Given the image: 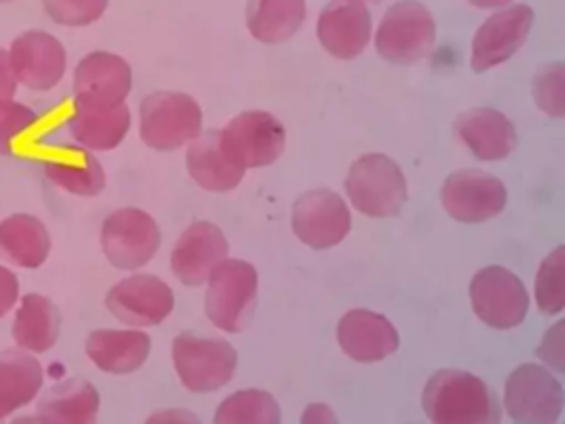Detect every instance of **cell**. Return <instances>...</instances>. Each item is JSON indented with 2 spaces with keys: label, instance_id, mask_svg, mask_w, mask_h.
Here are the masks:
<instances>
[{
  "label": "cell",
  "instance_id": "1",
  "mask_svg": "<svg viewBox=\"0 0 565 424\" xmlns=\"http://www.w3.org/2000/svg\"><path fill=\"white\" fill-rule=\"evenodd\" d=\"M422 409L433 424H499L503 417L497 393L461 369L435 371L424 384Z\"/></svg>",
  "mask_w": 565,
  "mask_h": 424
},
{
  "label": "cell",
  "instance_id": "2",
  "mask_svg": "<svg viewBox=\"0 0 565 424\" xmlns=\"http://www.w3.org/2000/svg\"><path fill=\"white\" fill-rule=\"evenodd\" d=\"M205 316L225 333H241L258 303V272L243 258H225L205 280Z\"/></svg>",
  "mask_w": 565,
  "mask_h": 424
},
{
  "label": "cell",
  "instance_id": "3",
  "mask_svg": "<svg viewBox=\"0 0 565 424\" xmlns=\"http://www.w3.org/2000/svg\"><path fill=\"white\" fill-rule=\"evenodd\" d=\"M344 192L360 214L386 219L399 214L404 208L408 183L395 159L384 152H366L351 163Z\"/></svg>",
  "mask_w": 565,
  "mask_h": 424
},
{
  "label": "cell",
  "instance_id": "4",
  "mask_svg": "<svg viewBox=\"0 0 565 424\" xmlns=\"http://www.w3.org/2000/svg\"><path fill=\"white\" fill-rule=\"evenodd\" d=\"M236 349L230 340L183 331L172 340V364L185 389L212 393L225 386L236 371Z\"/></svg>",
  "mask_w": 565,
  "mask_h": 424
},
{
  "label": "cell",
  "instance_id": "5",
  "mask_svg": "<svg viewBox=\"0 0 565 424\" xmlns=\"http://www.w3.org/2000/svg\"><path fill=\"white\" fill-rule=\"evenodd\" d=\"M199 102L179 91H157L141 99L139 137L146 146L168 152L185 146L201 132Z\"/></svg>",
  "mask_w": 565,
  "mask_h": 424
},
{
  "label": "cell",
  "instance_id": "6",
  "mask_svg": "<svg viewBox=\"0 0 565 424\" xmlns=\"http://www.w3.org/2000/svg\"><path fill=\"white\" fill-rule=\"evenodd\" d=\"M437 38L435 18L417 0H399L386 9L375 31V49L391 64H415L424 60Z\"/></svg>",
  "mask_w": 565,
  "mask_h": 424
},
{
  "label": "cell",
  "instance_id": "7",
  "mask_svg": "<svg viewBox=\"0 0 565 424\" xmlns=\"http://www.w3.org/2000/svg\"><path fill=\"white\" fill-rule=\"evenodd\" d=\"M563 404V384L543 364L523 362L505 378L503 409L519 424H556Z\"/></svg>",
  "mask_w": 565,
  "mask_h": 424
},
{
  "label": "cell",
  "instance_id": "8",
  "mask_svg": "<svg viewBox=\"0 0 565 424\" xmlns=\"http://www.w3.org/2000/svg\"><path fill=\"white\" fill-rule=\"evenodd\" d=\"M102 252L117 269L143 267L161 245L157 221L141 208H119L110 212L99 232Z\"/></svg>",
  "mask_w": 565,
  "mask_h": 424
},
{
  "label": "cell",
  "instance_id": "9",
  "mask_svg": "<svg viewBox=\"0 0 565 424\" xmlns=\"http://www.w3.org/2000/svg\"><path fill=\"white\" fill-rule=\"evenodd\" d=\"M470 305L477 318L492 329L519 327L530 309V296L521 278L501 267L488 265L470 278Z\"/></svg>",
  "mask_w": 565,
  "mask_h": 424
},
{
  "label": "cell",
  "instance_id": "10",
  "mask_svg": "<svg viewBox=\"0 0 565 424\" xmlns=\"http://www.w3.org/2000/svg\"><path fill=\"white\" fill-rule=\"evenodd\" d=\"M285 126L267 110H243L221 128L225 152L245 170L271 166L285 150Z\"/></svg>",
  "mask_w": 565,
  "mask_h": 424
},
{
  "label": "cell",
  "instance_id": "11",
  "mask_svg": "<svg viewBox=\"0 0 565 424\" xmlns=\"http://www.w3.org/2000/svg\"><path fill=\"white\" fill-rule=\"evenodd\" d=\"M291 230L307 247L329 250L351 232V210L338 192L311 188L294 201Z\"/></svg>",
  "mask_w": 565,
  "mask_h": 424
},
{
  "label": "cell",
  "instance_id": "12",
  "mask_svg": "<svg viewBox=\"0 0 565 424\" xmlns=\"http://www.w3.org/2000/svg\"><path fill=\"white\" fill-rule=\"evenodd\" d=\"M505 201L508 190L503 181L477 168L455 170L441 186V205L459 223L490 221L503 212Z\"/></svg>",
  "mask_w": 565,
  "mask_h": 424
},
{
  "label": "cell",
  "instance_id": "13",
  "mask_svg": "<svg viewBox=\"0 0 565 424\" xmlns=\"http://www.w3.org/2000/svg\"><path fill=\"white\" fill-rule=\"evenodd\" d=\"M534 24V11L527 4H505L488 15L472 35L470 68L486 73L508 62L527 40Z\"/></svg>",
  "mask_w": 565,
  "mask_h": 424
},
{
  "label": "cell",
  "instance_id": "14",
  "mask_svg": "<svg viewBox=\"0 0 565 424\" xmlns=\"http://www.w3.org/2000/svg\"><path fill=\"white\" fill-rule=\"evenodd\" d=\"M132 88L130 64L110 51L84 55L73 73V104L84 108H113L126 102Z\"/></svg>",
  "mask_w": 565,
  "mask_h": 424
},
{
  "label": "cell",
  "instance_id": "15",
  "mask_svg": "<svg viewBox=\"0 0 565 424\" xmlns=\"http://www.w3.org/2000/svg\"><path fill=\"white\" fill-rule=\"evenodd\" d=\"M106 307L128 327H157L172 314L174 294L154 274H132L108 289Z\"/></svg>",
  "mask_w": 565,
  "mask_h": 424
},
{
  "label": "cell",
  "instance_id": "16",
  "mask_svg": "<svg viewBox=\"0 0 565 424\" xmlns=\"http://www.w3.org/2000/svg\"><path fill=\"white\" fill-rule=\"evenodd\" d=\"M9 62L18 84L29 91H51L64 77L66 51L55 35L31 29L11 42Z\"/></svg>",
  "mask_w": 565,
  "mask_h": 424
},
{
  "label": "cell",
  "instance_id": "17",
  "mask_svg": "<svg viewBox=\"0 0 565 424\" xmlns=\"http://www.w3.org/2000/svg\"><path fill=\"white\" fill-rule=\"evenodd\" d=\"M227 258V239L218 225L194 221L183 230L170 252L172 274L185 287H199Z\"/></svg>",
  "mask_w": 565,
  "mask_h": 424
},
{
  "label": "cell",
  "instance_id": "18",
  "mask_svg": "<svg viewBox=\"0 0 565 424\" xmlns=\"http://www.w3.org/2000/svg\"><path fill=\"white\" fill-rule=\"evenodd\" d=\"M322 49L338 60L358 57L371 42V13L362 0H329L316 22Z\"/></svg>",
  "mask_w": 565,
  "mask_h": 424
},
{
  "label": "cell",
  "instance_id": "19",
  "mask_svg": "<svg viewBox=\"0 0 565 424\" xmlns=\"http://www.w3.org/2000/svg\"><path fill=\"white\" fill-rule=\"evenodd\" d=\"M338 344L355 362H380L399 347L395 325L371 309H349L338 322Z\"/></svg>",
  "mask_w": 565,
  "mask_h": 424
},
{
  "label": "cell",
  "instance_id": "20",
  "mask_svg": "<svg viewBox=\"0 0 565 424\" xmlns=\"http://www.w3.org/2000/svg\"><path fill=\"white\" fill-rule=\"evenodd\" d=\"M455 137L481 161H501L519 144L512 119L490 106L463 110L455 119Z\"/></svg>",
  "mask_w": 565,
  "mask_h": 424
},
{
  "label": "cell",
  "instance_id": "21",
  "mask_svg": "<svg viewBox=\"0 0 565 424\" xmlns=\"http://www.w3.org/2000/svg\"><path fill=\"white\" fill-rule=\"evenodd\" d=\"M44 174L51 183L75 197H97L106 186V172L93 150L79 144H62L44 155Z\"/></svg>",
  "mask_w": 565,
  "mask_h": 424
},
{
  "label": "cell",
  "instance_id": "22",
  "mask_svg": "<svg viewBox=\"0 0 565 424\" xmlns=\"http://www.w3.org/2000/svg\"><path fill=\"white\" fill-rule=\"evenodd\" d=\"M185 166L196 186L207 192H230L245 174L221 144V130H201L192 141L185 144Z\"/></svg>",
  "mask_w": 565,
  "mask_h": 424
},
{
  "label": "cell",
  "instance_id": "23",
  "mask_svg": "<svg viewBox=\"0 0 565 424\" xmlns=\"http://www.w3.org/2000/svg\"><path fill=\"white\" fill-rule=\"evenodd\" d=\"M150 336L139 327L132 329H95L86 338V356L90 362L113 375H126L148 360Z\"/></svg>",
  "mask_w": 565,
  "mask_h": 424
},
{
  "label": "cell",
  "instance_id": "24",
  "mask_svg": "<svg viewBox=\"0 0 565 424\" xmlns=\"http://www.w3.org/2000/svg\"><path fill=\"white\" fill-rule=\"evenodd\" d=\"M38 420L51 424H93L99 413V393L84 378L51 384L38 400Z\"/></svg>",
  "mask_w": 565,
  "mask_h": 424
},
{
  "label": "cell",
  "instance_id": "25",
  "mask_svg": "<svg viewBox=\"0 0 565 424\" xmlns=\"http://www.w3.org/2000/svg\"><path fill=\"white\" fill-rule=\"evenodd\" d=\"M130 124L132 117L126 102L113 108H84L73 104V110L66 119L71 137L93 152L117 148L126 139Z\"/></svg>",
  "mask_w": 565,
  "mask_h": 424
},
{
  "label": "cell",
  "instance_id": "26",
  "mask_svg": "<svg viewBox=\"0 0 565 424\" xmlns=\"http://www.w3.org/2000/svg\"><path fill=\"white\" fill-rule=\"evenodd\" d=\"M51 252V234L33 214H11L0 221V256L22 269H38Z\"/></svg>",
  "mask_w": 565,
  "mask_h": 424
},
{
  "label": "cell",
  "instance_id": "27",
  "mask_svg": "<svg viewBox=\"0 0 565 424\" xmlns=\"http://www.w3.org/2000/svg\"><path fill=\"white\" fill-rule=\"evenodd\" d=\"M44 384V371L24 349L0 351V420L31 404Z\"/></svg>",
  "mask_w": 565,
  "mask_h": 424
},
{
  "label": "cell",
  "instance_id": "28",
  "mask_svg": "<svg viewBox=\"0 0 565 424\" xmlns=\"http://www.w3.org/2000/svg\"><path fill=\"white\" fill-rule=\"evenodd\" d=\"M62 329V314L57 305L42 296V294H26L15 311L13 318V340L20 349L29 353H44L49 351Z\"/></svg>",
  "mask_w": 565,
  "mask_h": 424
},
{
  "label": "cell",
  "instance_id": "29",
  "mask_svg": "<svg viewBox=\"0 0 565 424\" xmlns=\"http://www.w3.org/2000/svg\"><path fill=\"white\" fill-rule=\"evenodd\" d=\"M307 18L305 0H247L245 26L263 44H280L298 33Z\"/></svg>",
  "mask_w": 565,
  "mask_h": 424
},
{
  "label": "cell",
  "instance_id": "30",
  "mask_svg": "<svg viewBox=\"0 0 565 424\" xmlns=\"http://www.w3.org/2000/svg\"><path fill=\"white\" fill-rule=\"evenodd\" d=\"M216 424H278L280 406L276 398L263 389H241L227 395L216 413Z\"/></svg>",
  "mask_w": 565,
  "mask_h": 424
},
{
  "label": "cell",
  "instance_id": "31",
  "mask_svg": "<svg viewBox=\"0 0 565 424\" xmlns=\"http://www.w3.org/2000/svg\"><path fill=\"white\" fill-rule=\"evenodd\" d=\"M534 300L541 314L558 316L565 309V247H554L539 265Z\"/></svg>",
  "mask_w": 565,
  "mask_h": 424
},
{
  "label": "cell",
  "instance_id": "32",
  "mask_svg": "<svg viewBox=\"0 0 565 424\" xmlns=\"http://www.w3.org/2000/svg\"><path fill=\"white\" fill-rule=\"evenodd\" d=\"M40 126V115L20 102H9L0 106V155L13 157L24 152L35 137Z\"/></svg>",
  "mask_w": 565,
  "mask_h": 424
},
{
  "label": "cell",
  "instance_id": "33",
  "mask_svg": "<svg viewBox=\"0 0 565 424\" xmlns=\"http://www.w3.org/2000/svg\"><path fill=\"white\" fill-rule=\"evenodd\" d=\"M532 95L541 113L554 119L565 117V64L547 62L532 77Z\"/></svg>",
  "mask_w": 565,
  "mask_h": 424
},
{
  "label": "cell",
  "instance_id": "34",
  "mask_svg": "<svg viewBox=\"0 0 565 424\" xmlns=\"http://www.w3.org/2000/svg\"><path fill=\"white\" fill-rule=\"evenodd\" d=\"M44 13L62 26H88L97 22L108 0H42Z\"/></svg>",
  "mask_w": 565,
  "mask_h": 424
},
{
  "label": "cell",
  "instance_id": "35",
  "mask_svg": "<svg viewBox=\"0 0 565 424\" xmlns=\"http://www.w3.org/2000/svg\"><path fill=\"white\" fill-rule=\"evenodd\" d=\"M536 358L554 373H565V322H554L536 347Z\"/></svg>",
  "mask_w": 565,
  "mask_h": 424
},
{
  "label": "cell",
  "instance_id": "36",
  "mask_svg": "<svg viewBox=\"0 0 565 424\" xmlns=\"http://www.w3.org/2000/svg\"><path fill=\"white\" fill-rule=\"evenodd\" d=\"M18 296H20L18 276L9 267L0 265V318L9 314V309H13V305L18 303Z\"/></svg>",
  "mask_w": 565,
  "mask_h": 424
},
{
  "label": "cell",
  "instance_id": "37",
  "mask_svg": "<svg viewBox=\"0 0 565 424\" xmlns=\"http://www.w3.org/2000/svg\"><path fill=\"white\" fill-rule=\"evenodd\" d=\"M18 91V80L9 62V51L0 49V106L13 102Z\"/></svg>",
  "mask_w": 565,
  "mask_h": 424
},
{
  "label": "cell",
  "instance_id": "38",
  "mask_svg": "<svg viewBox=\"0 0 565 424\" xmlns=\"http://www.w3.org/2000/svg\"><path fill=\"white\" fill-rule=\"evenodd\" d=\"M300 422H307V424H322V422L324 424H335L338 415L327 404H309L305 409V413L300 415Z\"/></svg>",
  "mask_w": 565,
  "mask_h": 424
},
{
  "label": "cell",
  "instance_id": "39",
  "mask_svg": "<svg viewBox=\"0 0 565 424\" xmlns=\"http://www.w3.org/2000/svg\"><path fill=\"white\" fill-rule=\"evenodd\" d=\"M163 424V422H185V424H196L199 417L190 411L183 409H166V411H157L148 417V424Z\"/></svg>",
  "mask_w": 565,
  "mask_h": 424
},
{
  "label": "cell",
  "instance_id": "40",
  "mask_svg": "<svg viewBox=\"0 0 565 424\" xmlns=\"http://www.w3.org/2000/svg\"><path fill=\"white\" fill-rule=\"evenodd\" d=\"M468 2L479 7V9H501V7L510 4L512 0H468Z\"/></svg>",
  "mask_w": 565,
  "mask_h": 424
},
{
  "label": "cell",
  "instance_id": "41",
  "mask_svg": "<svg viewBox=\"0 0 565 424\" xmlns=\"http://www.w3.org/2000/svg\"><path fill=\"white\" fill-rule=\"evenodd\" d=\"M362 2H373V4H377V2H382V0H362Z\"/></svg>",
  "mask_w": 565,
  "mask_h": 424
},
{
  "label": "cell",
  "instance_id": "42",
  "mask_svg": "<svg viewBox=\"0 0 565 424\" xmlns=\"http://www.w3.org/2000/svg\"><path fill=\"white\" fill-rule=\"evenodd\" d=\"M7 2H15V0H0V4H7Z\"/></svg>",
  "mask_w": 565,
  "mask_h": 424
}]
</instances>
